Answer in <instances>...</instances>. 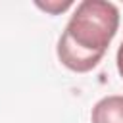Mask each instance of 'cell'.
Here are the masks:
<instances>
[{"instance_id": "1", "label": "cell", "mask_w": 123, "mask_h": 123, "mask_svg": "<svg viewBox=\"0 0 123 123\" xmlns=\"http://www.w3.org/2000/svg\"><path fill=\"white\" fill-rule=\"evenodd\" d=\"M119 27V10L111 2L85 0L77 4L58 40L60 62L77 73H86L104 58Z\"/></svg>"}, {"instance_id": "2", "label": "cell", "mask_w": 123, "mask_h": 123, "mask_svg": "<svg viewBox=\"0 0 123 123\" xmlns=\"http://www.w3.org/2000/svg\"><path fill=\"white\" fill-rule=\"evenodd\" d=\"M92 123H123V96L113 94L98 100L90 113Z\"/></svg>"}, {"instance_id": "3", "label": "cell", "mask_w": 123, "mask_h": 123, "mask_svg": "<svg viewBox=\"0 0 123 123\" xmlns=\"http://www.w3.org/2000/svg\"><path fill=\"white\" fill-rule=\"evenodd\" d=\"M37 6H38L40 10L56 15V13H62V12H65L67 8H71L73 2H69V0H65V2H46V4H44V2H37Z\"/></svg>"}, {"instance_id": "4", "label": "cell", "mask_w": 123, "mask_h": 123, "mask_svg": "<svg viewBox=\"0 0 123 123\" xmlns=\"http://www.w3.org/2000/svg\"><path fill=\"white\" fill-rule=\"evenodd\" d=\"M117 71H119V75L123 77V42H121V46H119V50H117Z\"/></svg>"}]
</instances>
